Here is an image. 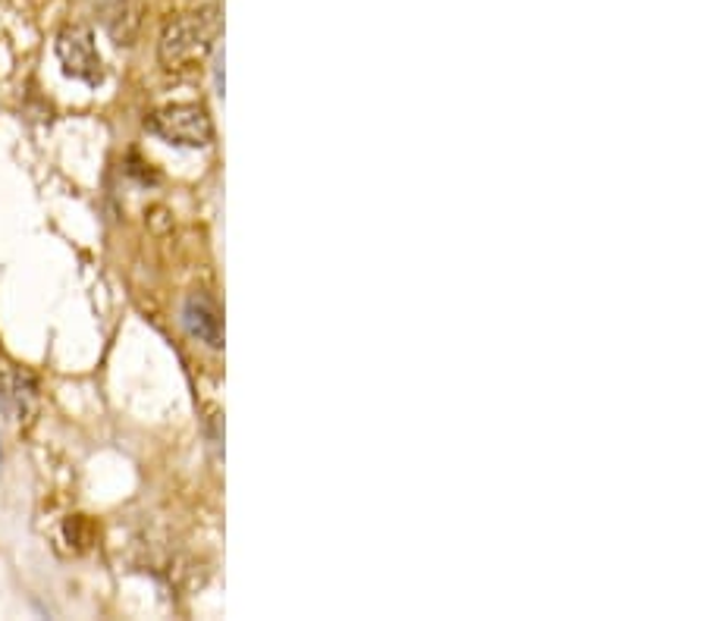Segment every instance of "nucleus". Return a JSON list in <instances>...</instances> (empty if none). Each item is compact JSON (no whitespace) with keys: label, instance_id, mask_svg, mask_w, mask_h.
I'll return each instance as SVG.
<instances>
[{"label":"nucleus","instance_id":"f257e3e1","mask_svg":"<svg viewBox=\"0 0 706 621\" xmlns=\"http://www.w3.org/2000/svg\"><path fill=\"white\" fill-rule=\"evenodd\" d=\"M217 35V17L214 10H199V13H182L173 22H167L161 32L158 54L167 69H185L199 63L211 51Z\"/></svg>","mask_w":706,"mask_h":621},{"label":"nucleus","instance_id":"f03ea898","mask_svg":"<svg viewBox=\"0 0 706 621\" xmlns=\"http://www.w3.org/2000/svg\"><path fill=\"white\" fill-rule=\"evenodd\" d=\"M148 129L163 139L167 144H180V148H204L214 139V126L207 110L199 104H173L163 107L158 114H151Z\"/></svg>","mask_w":706,"mask_h":621},{"label":"nucleus","instance_id":"7ed1b4c3","mask_svg":"<svg viewBox=\"0 0 706 621\" xmlns=\"http://www.w3.org/2000/svg\"><path fill=\"white\" fill-rule=\"evenodd\" d=\"M57 57H61L63 73L69 79H79L85 85H98L104 79L101 54L95 47V35L82 25L63 29L57 39Z\"/></svg>","mask_w":706,"mask_h":621},{"label":"nucleus","instance_id":"20e7f679","mask_svg":"<svg viewBox=\"0 0 706 621\" xmlns=\"http://www.w3.org/2000/svg\"><path fill=\"white\" fill-rule=\"evenodd\" d=\"M182 323H185L189 336H195L204 345H211V349H221L223 345L221 311L202 292H195V296L185 299V304H182Z\"/></svg>","mask_w":706,"mask_h":621},{"label":"nucleus","instance_id":"39448f33","mask_svg":"<svg viewBox=\"0 0 706 621\" xmlns=\"http://www.w3.org/2000/svg\"><path fill=\"white\" fill-rule=\"evenodd\" d=\"M141 25L139 0H117L107 7V32L117 44H132Z\"/></svg>","mask_w":706,"mask_h":621},{"label":"nucleus","instance_id":"423d86ee","mask_svg":"<svg viewBox=\"0 0 706 621\" xmlns=\"http://www.w3.org/2000/svg\"><path fill=\"white\" fill-rule=\"evenodd\" d=\"M0 389H3L7 408L17 415V421H22V418L35 408V383H32V377L20 374V371L3 374V377H0Z\"/></svg>","mask_w":706,"mask_h":621},{"label":"nucleus","instance_id":"0eeeda50","mask_svg":"<svg viewBox=\"0 0 706 621\" xmlns=\"http://www.w3.org/2000/svg\"><path fill=\"white\" fill-rule=\"evenodd\" d=\"M95 3H101V7H110V3H117V0H95Z\"/></svg>","mask_w":706,"mask_h":621}]
</instances>
